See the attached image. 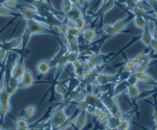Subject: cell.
Wrapping results in <instances>:
<instances>
[{"instance_id": "cell-11", "label": "cell", "mask_w": 157, "mask_h": 130, "mask_svg": "<svg viewBox=\"0 0 157 130\" xmlns=\"http://www.w3.org/2000/svg\"><path fill=\"white\" fill-rule=\"evenodd\" d=\"M32 5L35 6L38 11H44L46 12H52V6L46 0H33Z\"/></svg>"}, {"instance_id": "cell-1", "label": "cell", "mask_w": 157, "mask_h": 130, "mask_svg": "<svg viewBox=\"0 0 157 130\" xmlns=\"http://www.w3.org/2000/svg\"><path fill=\"white\" fill-rule=\"evenodd\" d=\"M50 26L46 22L40 21L38 19H33L26 21V28L24 30V33L22 36V49H25L27 46V43L34 34H43L49 33Z\"/></svg>"}, {"instance_id": "cell-51", "label": "cell", "mask_w": 157, "mask_h": 130, "mask_svg": "<svg viewBox=\"0 0 157 130\" xmlns=\"http://www.w3.org/2000/svg\"><path fill=\"white\" fill-rule=\"evenodd\" d=\"M70 2H71V4L73 6H75V5H78V1L80 0H69Z\"/></svg>"}, {"instance_id": "cell-21", "label": "cell", "mask_w": 157, "mask_h": 130, "mask_svg": "<svg viewBox=\"0 0 157 130\" xmlns=\"http://www.w3.org/2000/svg\"><path fill=\"white\" fill-rule=\"evenodd\" d=\"M152 39H153V37H152L151 32L148 30V28L144 29V32H143V34H141V37H140V41L143 42V44L145 45V46L149 47V45H150V42H151Z\"/></svg>"}, {"instance_id": "cell-57", "label": "cell", "mask_w": 157, "mask_h": 130, "mask_svg": "<svg viewBox=\"0 0 157 130\" xmlns=\"http://www.w3.org/2000/svg\"><path fill=\"white\" fill-rule=\"evenodd\" d=\"M0 121H1V118H0Z\"/></svg>"}, {"instance_id": "cell-42", "label": "cell", "mask_w": 157, "mask_h": 130, "mask_svg": "<svg viewBox=\"0 0 157 130\" xmlns=\"http://www.w3.org/2000/svg\"><path fill=\"white\" fill-rule=\"evenodd\" d=\"M111 29H112V24H105L103 26V32L105 34H109L110 36Z\"/></svg>"}, {"instance_id": "cell-22", "label": "cell", "mask_w": 157, "mask_h": 130, "mask_svg": "<svg viewBox=\"0 0 157 130\" xmlns=\"http://www.w3.org/2000/svg\"><path fill=\"white\" fill-rule=\"evenodd\" d=\"M127 93H128L129 97H130L131 99H136L139 95H140V90H139V87L137 86H128Z\"/></svg>"}, {"instance_id": "cell-43", "label": "cell", "mask_w": 157, "mask_h": 130, "mask_svg": "<svg viewBox=\"0 0 157 130\" xmlns=\"http://www.w3.org/2000/svg\"><path fill=\"white\" fill-rule=\"evenodd\" d=\"M102 111H103V108H101V107H94V111L92 112V116L94 117L95 119H98V117L101 116Z\"/></svg>"}, {"instance_id": "cell-32", "label": "cell", "mask_w": 157, "mask_h": 130, "mask_svg": "<svg viewBox=\"0 0 157 130\" xmlns=\"http://www.w3.org/2000/svg\"><path fill=\"white\" fill-rule=\"evenodd\" d=\"M57 27H58V30H59V33H61L62 36H65L68 31L69 25H68V23H66V22L63 21V22H60V23L57 25Z\"/></svg>"}, {"instance_id": "cell-52", "label": "cell", "mask_w": 157, "mask_h": 130, "mask_svg": "<svg viewBox=\"0 0 157 130\" xmlns=\"http://www.w3.org/2000/svg\"><path fill=\"white\" fill-rule=\"evenodd\" d=\"M16 130H30L29 127H24V128H16Z\"/></svg>"}, {"instance_id": "cell-19", "label": "cell", "mask_w": 157, "mask_h": 130, "mask_svg": "<svg viewBox=\"0 0 157 130\" xmlns=\"http://www.w3.org/2000/svg\"><path fill=\"white\" fill-rule=\"evenodd\" d=\"M133 23H134V25H135L136 27H137V28L141 29V30H144V29L147 28V20L144 18V17L134 16Z\"/></svg>"}, {"instance_id": "cell-9", "label": "cell", "mask_w": 157, "mask_h": 130, "mask_svg": "<svg viewBox=\"0 0 157 130\" xmlns=\"http://www.w3.org/2000/svg\"><path fill=\"white\" fill-rule=\"evenodd\" d=\"M81 17H83V12H82V9H81V7H78V5L73 6L67 14H65V18H66V20L72 24H73V22L77 21L78 18H81Z\"/></svg>"}, {"instance_id": "cell-3", "label": "cell", "mask_w": 157, "mask_h": 130, "mask_svg": "<svg viewBox=\"0 0 157 130\" xmlns=\"http://www.w3.org/2000/svg\"><path fill=\"white\" fill-rule=\"evenodd\" d=\"M25 70H26V68H25L24 57L20 56L16 59V61H15V64H14V67H13L11 70V78L20 81V79H21Z\"/></svg>"}, {"instance_id": "cell-54", "label": "cell", "mask_w": 157, "mask_h": 130, "mask_svg": "<svg viewBox=\"0 0 157 130\" xmlns=\"http://www.w3.org/2000/svg\"><path fill=\"white\" fill-rule=\"evenodd\" d=\"M104 130H115V129H112V128H110V127H107V126H106V127H105V129H104Z\"/></svg>"}, {"instance_id": "cell-24", "label": "cell", "mask_w": 157, "mask_h": 130, "mask_svg": "<svg viewBox=\"0 0 157 130\" xmlns=\"http://www.w3.org/2000/svg\"><path fill=\"white\" fill-rule=\"evenodd\" d=\"M0 16H2V17H14L15 12L13 9H10L9 6L4 5V4H0Z\"/></svg>"}, {"instance_id": "cell-34", "label": "cell", "mask_w": 157, "mask_h": 130, "mask_svg": "<svg viewBox=\"0 0 157 130\" xmlns=\"http://www.w3.org/2000/svg\"><path fill=\"white\" fill-rule=\"evenodd\" d=\"M72 7H73V5L71 4V2H70L69 0H63L62 5H61V9H62V12H64V15L67 14V12H69Z\"/></svg>"}, {"instance_id": "cell-10", "label": "cell", "mask_w": 157, "mask_h": 130, "mask_svg": "<svg viewBox=\"0 0 157 130\" xmlns=\"http://www.w3.org/2000/svg\"><path fill=\"white\" fill-rule=\"evenodd\" d=\"M116 77L114 75H110L107 73H98L95 77V80L93 84L97 86H103V84L109 83V82H114Z\"/></svg>"}, {"instance_id": "cell-49", "label": "cell", "mask_w": 157, "mask_h": 130, "mask_svg": "<svg viewBox=\"0 0 157 130\" xmlns=\"http://www.w3.org/2000/svg\"><path fill=\"white\" fill-rule=\"evenodd\" d=\"M152 37H153V39L157 40V26L155 27V29L153 30V32H152Z\"/></svg>"}, {"instance_id": "cell-29", "label": "cell", "mask_w": 157, "mask_h": 130, "mask_svg": "<svg viewBox=\"0 0 157 130\" xmlns=\"http://www.w3.org/2000/svg\"><path fill=\"white\" fill-rule=\"evenodd\" d=\"M72 25L77 29H78L80 31H83L85 29V27H86V20H85L84 17H81V18H78L77 21L73 22Z\"/></svg>"}, {"instance_id": "cell-14", "label": "cell", "mask_w": 157, "mask_h": 130, "mask_svg": "<svg viewBox=\"0 0 157 130\" xmlns=\"http://www.w3.org/2000/svg\"><path fill=\"white\" fill-rule=\"evenodd\" d=\"M134 74L137 77L138 82H143V83H149L152 84L154 82L153 78L151 77V75H149L147 72H135L134 71Z\"/></svg>"}, {"instance_id": "cell-45", "label": "cell", "mask_w": 157, "mask_h": 130, "mask_svg": "<svg viewBox=\"0 0 157 130\" xmlns=\"http://www.w3.org/2000/svg\"><path fill=\"white\" fill-rule=\"evenodd\" d=\"M149 47H150L152 50H155V51H157V40L152 39L151 42H150V45H149Z\"/></svg>"}, {"instance_id": "cell-16", "label": "cell", "mask_w": 157, "mask_h": 130, "mask_svg": "<svg viewBox=\"0 0 157 130\" xmlns=\"http://www.w3.org/2000/svg\"><path fill=\"white\" fill-rule=\"evenodd\" d=\"M114 6H115V0H106V1L103 2L102 6L100 7V14L103 16L106 12L111 11Z\"/></svg>"}, {"instance_id": "cell-26", "label": "cell", "mask_w": 157, "mask_h": 130, "mask_svg": "<svg viewBox=\"0 0 157 130\" xmlns=\"http://www.w3.org/2000/svg\"><path fill=\"white\" fill-rule=\"evenodd\" d=\"M111 114H110V112H109V111L107 108H103V111H102V114H101V116L98 118V121L100 122L101 124H103V125H107V122H108V119H109V117H110Z\"/></svg>"}, {"instance_id": "cell-39", "label": "cell", "mask_w": 157, "mask_h": 130, "mask_svg": "<svg viewBox=\"0 0 157 130\" xmlns=\"http://www.w3.org/2000/svg\"><path fill=\"white\" fill-rule=\"evenodd\" d=\"M67 33H69V34H72V36H75V37H80L81 34H82V31H80L78 29L75 28L73 25H70L69 26V28H68V31H67Z\"/></svg>"}, {"instance_id": "cell-53", "label": "cell", "mask_w": 157, "mask_h": 130, "mask_svg": "<svg viewBox=\"0 0 157 130\" xmlns=\"http://www.w3.org/2000/svg\"><path fill=\"white\" fill-rule=\"evenodd\" d=\"M132 1H134L136 4H137V3H141V2H143V0H132Z\"/></svg>"}, {"instance_id": "cell-30", "label": "cell", "mask_w": 157, "mask_h": 130, "mask_svg": "<svg viewBox=\"0 0 157 130\" xmlns=\"http://www.w3.org/2000/svg\"><path fill=\"white\" fill-rule=\"evenodd\" d=\"M120 120H121L120 118H117V117H115V116H110L108 119V122H107V125H106V126L110 127V128H112V129H116Z\"/></svg>"}, {"instance_id": "cell-48", "label": "cell", "mask_w": 157, "mask_h": 130, "mask_svg": "<svg viewBox=\"0 0 157 130\" xmlns=\"http://www.w3.org/2000/svg\"><path fill=\"white\" fill-rule=\"evenodd\" d=\"M94 107L95 106H93V105H88L87 106V108L85 109V112L86 114H92V112H93V111H94Z\"/></svg>"}, {"instance_id": "cell-50", "label": "cell", "mask_w": 157, "mask_h": 130, "mask_svg": "<svg viewBox=\"0 0 157 130\" xmlns=\"http://www.w3.org/2000/svg\"><path fill=\"white\" fill-rule=\"evenodd\" d=\"M149 5L151 7H154L156 5V0H149Z\"/></svg>"}, {"instance_id": "cell-27", "label": "cell", "mask_w": 157, "mask_h": 130, "mask_svg": "<svg viewBox=\"0 0 157 130\" xmlns=\"http://www.w3.org/2000/svg\"><path fill=\"white\" fill-rule=\"evenodd\" d=\"M72 123H73V119L71 118V117H69L68 116L66 119L64 120V121L61 123V125L59 127H58V130H66V129H68L69 127H71V125H72Z\"/></svg>"}, {"instance_id": "cell-38", "label": "cell", "mask_w": 157, "mask_h": 130, "mask_svg": "<svg viewBox=\"0 0 157 130\" xmlns=\"http://www.w3.org/2000/svg\"><path fill=\"white\" fill-rule=\"evenodd\" d=\"M124 69H125V71L129 72V73H131V72H134V70H135V67H134V65L132 64V61H131V59H129L124 64Z\"/></svg>"}, {"instance_id": "cell-12", "label": "cell", "mask_w": 157, "mask_h": 130, "mask_svg": "<svg viewBox=\"0 0 157 130\" xmlns=\"http://www.w3.org/2000/svg\"><path fill=\"white\" fill-rule=\"evenodd\" d=\"M86 123H87V117H86L85 111H80V114L75 117V119L73 120V125L75 126V128L78 130H82L85 127Z\"/></svg>"}, {"instance_id": "cell-46", "label": "cell", "mask_w": 157, "mask_h": 130, "mask_svg": "<svg viewBox=\"0 0 157 130\" xmlns=\"http://www.w3.org/2000/svg\"><path fill=\"white\" fill-rule=\"evenodd\" d=\"M153 119H154V123H155V129H154V130H157V102L155 104V107H154Z\"/></svg>"}, {"instance_id": "cell-13", "label": "cell", "mask_w": 157, "mask_h": 130, "mask_svg": "<svg viewBox=\"0 0 157 130\" xmlns=\"http://www.w3.org/2000/svg\"><path fill=\"white\" fill-rule=\"evenodd\" d=\"M52 65L47 61H40L37 64V72L40 75H46L50 71Z\"/></svg>"}, {"instance_id": "cell-56", "label": "cell", "mask_w": 157, "mask_h": 130, "mask_svg": "<svg viewBox=\"0 0 157 130\" xmlns=\"http://www.w3.org/2000/svg\"><path fill=\"white\" fill-rule=\"evenodd\" d=\"M1 44H2V42H0V46H1Z\"/></svg>"}, {"instance_id": "cell-7", "label": "cell", "mask_w": 157, "mask_h": 130, "mask_svg": "<svg viewBox=\"0 0 157 130\" xmlns=\"http://www.w3.org/2000/svg\"><path fill=\"white\" fill-rule=\"evenodd\" d=\"M128 23L129 19H120L117 21H115L112 24V29H111L110 36H116V34L121 33L125 29V27L128 25Z\"/></svg>"}, {"instance_id": "cell-20", "label": "cell", "mask_w": 157, "mask_h": 130, "mask_svg": "<svg viewBox=\"0 0 157 130\" xmlns=\"http://www.w3.org/2000/svg\"><path fill=\"white\" fill-rule=\"evenodd\" d=\"M37 112V106L32 104V105H29L24 108V111H23V116L25 119H30L35 116V114Z\"/></svg>"}, {"instance_id": "cell-2", "label": "cell", "mask_w": 157, "mask_h": 130, "mask_svg": "<svg viewBox=\"0 0 157 130\" xmlns=\"http://www.w3.org/2000/svg\"><path fill=\"white\" fill-rule=\"evenodd\" d=\"M67 117H68V114H66V107L65 106L57 107L48 120V125H49L50 129L58 128L61 125V123H62Z\"/></svg>"}, {"instance_id": "cell-17", "label": "cell", "mask_w": 157, "mask_h": 130, "mask_svg": "<svg viewBox=\"0 0 157 130\" xmlns=\"http://www.w3.org/2000/svg\"><path fill=\"white\" fill-rule=\"evenodd\" d=\"M68 65H69V61H68L67 56H66V52H65V53L60 57L59 61H58V64H57V69H58V71H57V74L62 73L63 70L66 68Z\"/></svg>"}, {"instance_id": "cell-25", "label": "cell", "mask_w": 157, "mask_h": 130, "mask_svg": "<svg viewBox=\"0 0 157 130\" xmlns=\"http://www.w3.org/2000/svg\"><path fill=\"white\" fill-rule=\"evenodd\" d=\"M147 56V53H145V52H140V53H138L137 55H135L133 57L132 59H131V61H132V64L134 65V67H138L139 65L141 64V62L144 61V59L146 58Z\"/></svg>"}, {"instance_id": "cell-23", "label": "cell", "mask_w": 157, "mask_h": 130, "mask_svg": "<svg viewBox=\"0 0 157 130\" xmlns=\"http://www.w3.org/2000/svg\"><path fill=\"white\" fill-rule=\"evenodd\" d=\"M131 127V122L130 120L126 118H121L118 122V125L116 127V130H129Z\"/></svg>"}, {"instance_id": "cell-8", "label": "cell", "mask_w": 157, "mask_h": 130, "mask_svg": "<svg viewBox=\"0 0 157 130\" xmlns=\"http://www.w3.org/2000/svg\"><path fill=\"white\" fill-rule=\"evenodd\" d=\"M84 100L88 102V104L90 105H93L95 107H101V108H104L103 103L101 101V98L98 97V95L93 94L92 92H88V93H84Z\"/></svg>"}, {"instance_id": "cell-55", "label": "cell", "mask_w": 157, "mask_h": 130, "mask_svg": "<svg viewBox=\"0 0 157 130\" xmlns=\"http://www.w3.org/2000/svg\"><path fill=\"white\" fill-rule=\"evenodd\" d=\"M91 1H92V0H84V2H85V3H90Z\"/></svg>"}, {"instance_id": "cell-36", "label": "cell", "mask_w": 157, "mask_h": 130, "mask_svg": "<svg viewBox=\"0 0 157 130\" xmlns=\"http://www.w3.org/2000/svg\"><path fill=\"white\" fill-rule=\"evenodd\" d=\"M73 74L78 79H84V67L78 69H73Z\"/></svg>"}, {"instance_id": "cell-40", "label": "cell", "mask_w": 157, "mask_h": 130, "mask_svg": "<svg viewBox=\"0 0 157 130\" xmlns=\"http://www.w3.org/2000/svg\"><path fill=\"white\" fill-rule=\"evenodd\" d=\"M88 105H89V104H88V102L86 101V100H84V99L78 101V111H85V109L87 108Z\"/></svg>"}, {"instance_id": "cell-5", "label": "cell", "mask_w": 157, "mask_h": 130, "mask_svg": "<svg viewBox=\"0 0 157 130\" xmlns=\"http://www.w3.org/2000/svg\"><path fill=\"white\" fill-rule=\"evenodd\" d=\"M34 82H35L34 75H33V73L29 70L26 69L19 81V89H27V87L33 86H34Z\"/></svg>"}, {"instance_id": "cell-6", "label": "cell", "mask_w": 157, "mask_h": 130, "mask_svg": "<svg viewBox=\"0 0 157 130\" xmlns=\"http://www.w3.org/2000/svg\"><path fill=\"white\" fill-rule=\"evenodd\" d=\"M0 47L3 48L6 52L11 51V50L22 48V37H15V39L10 40V41L6 42V43H2Z\"/></svg>"}, {"instance_id": "cell-47", "label": "cell", "mask_w": 157, "mask_h": 130, "mask_svg": "<svg viewBox=\"0 0 157 130\" xmlns=\"http://www.w3.org/2000/svg\"><path fill=\"white\" fill-rule=\"evenodd\" d=\"M6 53H7V52L6 51V50H4L3 48H1V47H0V61H2L4 58H6Z\"/></svg>"}, {"instance_id": "cell-18", "label": "cell", "mask_w": 157, "mask_h": 130, "mask_svg": "<svg viewBox=\"0 0 157 130\" xmlns=\"http://www.w3.org/2000/svg\"><path fill=\"white\" fill-rule=\"evenodd\" d=\"M128 89V84H127V81H121L120 83H115L114 86V89H113V93H112V96L113 97H116L118 96L120 94H121L123 92L127 91Z\"/></svg>"}, {"instance_id": "cell-31", "label": "cell", "mask_w": 157, "mask_h": 130, "mask_svg": "<svg viewBox=\"0 0 157 130\" xmlns=\"http://www.w3.org/2000/svg\"><path fill=\"white\" fill-rule=\"evenodd\" d=\"M15 127L16 128H24V127H29V124L27 122V120L25 118H18L15 119Z\"/></svg>"}, {"instance_id": "cell-33", "label": "cell", "mask_w": 157, "mask_h": 130, "mask_svg": "<svg viewBox=\"0 0 157 130\" xmlns=\"http://www.w3.org/2000/svg\"><path fill=\"white\" fill-rule=\"evenodd\" d=\"M126 81H127L128 86H137V83H138L137 77L135 76V74H134V72H131L130 75H129V76L127 77V79H126Z\"/></svg>"}, {"instance_id": "cell-28", "label": "cell", "mask_w": 157, "mask_h": 130, "mask_svg": "<svg viewBox=\"0 0 157 130\" xmlns=\"http://www.w3.org/2000/svg\"><path fill=\"white\" fill-rule=\"evenodd\" d=\"M55 92L57 94L61 95L62 97H65L68 94V89L64 86V84L58 83V84H56V86H55Z\"/></svg>"}, {"instance_id": "cell-35", "label": "cell", "mask_w": 157, "mask_h": 130, "mask_svg": "<svg viewBox=\"0 0 157 130\" xmlns=\"http://www.w3.org/2000/svg\"><path fill=\"white\" fill-rule=\"evenodd\" d=\"M64 39H65V42L67 44H70V43H78V37H75L72 34H69V33H66L64 36Z\"/></svg>"}, {"instance_id": "cell-4", "label": "cell", "mask_w": 157, "mask_h": 130, "mask_svg": "<svg viewBox=\"0 0 157 130\" xmlns=\"http://www.w3.org/2000/svg\"><path fill=\"white\" fill-rule=\"evenodd\" d=\"M18 12H20L21 17L24 20H26V21H29V20H33V19H37V18H43L42 15L39 12V11H38L36 7L33 6V5H30V7L20 6Z\"/></svg>"}, {"instance_id": "cell-41", "label": "cell", "mask_w": 157, "mask_h": 130, "mask_svg": "<svg viewBox=\"0 0 157 130\" xmlns=\"http://www.w3.org/2000/svg\"><path fill=\"white\" fill-rule=\"evenodd\" d=\"M71 67H72V69H78V68H81V67H83V65H84V62H83L82 61H81L80 58H78V59H75V61L71 62Z\"/></svg>"}, {"instance_id": "cell-44", "label": "cell", "mask_w": 157, "mask_h": 130, "mask_svg": "<svg viewBox=\"0 0 157 130\" xmlns=\"http://www.w3.org/2000/svg\"><path fill=\"white\" fill-rule=\"evenodd\" d=\"M126 5L128 6V9H135V7L137 6V4H136L134 1H132V0H126Z\"/></svg>"}, {"instance_id": "cell-15", "label": "cell", "mask_w": 157, "mask_h": 130, "mask_svg": "<svg viewBox=\"0 0 157 130\" xmlns=\"http://www.w3.org/2000/svg\"><path fill=\"white\" fill-rule=\"evenodd\" d=\"M82 36L84 37L85 42L91 43V42L94 41L95 37H97V31L93 28H86L82 31Z\"/></svg>"}, {"instance_id": "cell-37", "label": "cell", "mask_w": 157, "mask_h": 130, "mask_svg": "<svg viewBox=\"0 0 157 130\" xmlns=\"http://www.w3.org/2000/svg\"><path fill=\"white\" fill-rule=\"evenodd\" d=\"M66 56L69 64H71L75 59L78 58V52H66Z\"/></svg>"}]
</instances>
